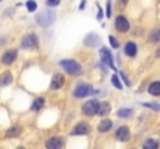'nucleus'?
<instances>
[{"mask_svg":"<svg viewBox=\"0 0 160 149\" xmlns=\"http://www.w3.org/2000/svg\"><path fill=\"white\" fill-rule=\"evenodd\" d=\"M17 149H25V148H23V146H19V148H17Z\"/></svg>","mask_w":160,"mask_h":149,"instance_id":"obj_33","label":"nucleus"},{"mask_svg":"<svg viewBox=\"0 0 160 149\" xmlns=\"http://www.w3.org/2000/svg\"><path fill=\"white\" fill-rule=\"evenodd\" d=\"M12 82V75H11V72H3L2 75H0V87H6V86H9Z\"/></svg>","mask_w":160,"mask_h":149,"instance_id":"obj_17","label":"nucleus"},{"mask_svg":"<svg viewBox=\"0 0 160 149\" xmlns=\"http://www.w3.org/2000/svg\"><path fill=\"white\" fill-rule=\"evenodd\" d=\"M124 54L128 56V57H135L137 56V53H138V47H137V44L134 42V41H128L126 44H124Z\"/></svg>","mask_w":160,"mask_h":149,"instance_id":"obj_13","label":"nucleus"},{"mask_svg":"<svg viewBox=\"0 0 160 149\" xmlns=\"http://www.w3.org/2000/svg\"><path fill=\"white\" fill-rule=\"evenodd\" d=\"M97 6H98V16H97V19H98V20H101V19L104 17V14H103V9H101V6H100V5H97Z\"/></svg>","mask_w":160,"mask_h":149,"instance_id":"obj_29","label":"nucleus"},{"mask_svg":"<svg viewBox=\"0 0 160 149\" xmlns=\"http://www.w3.org/2000/svg\"><path fill=\"white\" fill-rule=\"evenodd\" d=\"M115 30L118 33H128L131 30V23H129V20L123 14H120V16L115 17Z\"/></svg>","mask_w":160,"mask_h":149,"instance_id":"obj_7","label":"nucleus"},{"mask_svg":"<svg viewBox=\"0 0 160 149\" xmlns=\"http://www.w3.org/2000/svg\"><path fill=\"white\" fill-rule=\"evenodd\" d=\"M90 131H92V127H90L89 123L79 121V123L75 124V127L72 129L70 134H72V137H76V135H87V134H90Z\"/></svg>","mask_w":160,"mask_h":149,"instance_id":"obj_5","label":"nucleus"},{"mask_svg":"<svg viewBox=\"0 0 160 149\" xmlns=\"http://www.w3.org/2000/svg\"><path fill=\"white\" fill-rule=\"evenodd\" d=\"M20 134H22V129H20V126L16 124L6 131V138H17V137H20Z\"/></svg>","mask_w":160,"mask_h":149,"instance_id":"obj_19","label":"nucleus"},{"mask_svg":"<svg viewBox=\"0 0 160 149\" xmlns=\"http://www.w3.org/2000/svg\"><path fill=\"white\" fill-rule=\"evenodd\" d=\"M84 45H87V47H97V45H100V37H98V34H97V33L87 34L86 39H84Z\"/></svg>","mask_w":160,"mask_h":149,"instance_id":"obj_14","label":"nucleus"},{"mask_svg":"<svg viewBox=\"0 0 160 149\" xmlns=\"http://www.w3.org/2000/svg\"><path fill=\"white\" fill-rule=\"evenodd\" d=\"M98 107H100V101L98 99H89V101H86L84 104H82V107H81V110H82V113L86 115V117H95V115H98Z\"/></svg>","mask_w":160,"mask_h":149,"instance_id":"obj_4","label":"nucleus"},{"mask_svg":"<svg viewBox=\"0 0 160 149\" xmlns=\"http://www.w3.org/2000/svg\"><path fill=\"white\" fill-rule=\"evenodd\" d=\"M115 138L121 143H126L131 140V129L128 126H120L117 131H115Z\"/></svg>","mask_w":160,"mask_h":149,"instance_id":"obj_10","label":"nucleus"},{"mask_svg":"<svg viewBox=\"0 0 160 149\" xmlns=\"http://www.w3.org/2000/svg\"><path fill=\"white\" fill-rule=\"evenodd\" d=\"M56 22V12L52 9H45L39 14H36V23L41 25L42 28H48Z\"/></svg>","mask_w":160,"mask_h":149,"instance_id":"obj_2","label":"nucleus"},{"mask_svg":"<svg viewBox=\"0 0 160 149\" xmlns=\"http://www.w3.org/2000/svg\"><path fill=\"white\" fill-rule=\"evenodd\" d=\"M143 106L148 109H152V110H160V104L157 102H143Z\"/></svg>","mask_w":160,"mask_h":149,"instance_id":"obj_26","label":"nucleus"},{"mask_svg":"<svg viewBox=\"0 0 160 149\" xmlns=\"http://www.w3.org/2000/svg\"><path fill=\"white\" fill-rule=\"evenodd\" d=\"M110 82L115 86V89H118V90H123V84L120 82V79H118V73L117 75H112V78H110Z\"/></svg>","mask_w":160,"mask_h":149,"instance_id":"obj_24","label":"nucleus"},{"mask_svg":"<svg viewBox=\"0 0 160 149\" xmlns=\"http://www.w3.org/2000/svg\"><path fill=\"white\" fill-rule=\"evenodd\" d=\"M156 57H160V47L156 50Z\"/></svg>","mask_w":160,"mask_h":149,"instance_id":"obj_32","label":"nucleus"},{"mask_svg":"<svg viewBox=\"0 0 160 149\" xmlns=\"http://www.w3.org/2000/svg\"><path fill=\"white\" fill-rule=\"evenodd\" d=\"M93 93H97V90L93 89V86H90V84H87V82H79V84H76V87H75V90H73V97L78 99L87 98L89 95H93Z\"/></svg>","mask_w":160,"mask_h":149,"instance_id":"obj_3","label":"nucleus"},{"mask_svg":"<svg viewBox=\"0 0 160 149\" xmlns=\"http://www.w3.org/2000/svg\"><path fill=\"white\" fill-rule=\"evenodd\" d=\"M112 112V107L107 101H101L100 102V107H98V115L100 117H107L109 113Z\"/></svg>","mask_w":160,"mask_h":149,"instance_id":"obj_15","label":"nucleus"},{"mask_svg":"<svg viewBox=\"0 0 160 149\" xmlns=\"http://www.w3.org/2000/svg\"><path fill=\"white\" fill-rule=\"evenodd\" d=\"M65 84V76L62 73H54L52 76V82H50V89L52 90H59L62 89Z\"/></svg>","mask_w":160,"mask_h":149,"instance_id":"obj_12","label":"nucleus"},{"mask_svg":"<svg viewBox=\"0 0 160 149\" xmlns=\"http://www.w3.org/2000/svg\"><path fill=\"white\" fill-rule=\"evenodd\" d=\"M44 106H45V98H44V97H39V98H36L34 101H33V104H31V110H33V112H39Z\"/></svg>","mask_w":160,"mask_h":149,"instance_id":"obj_22","label":"nucleus"},{"mask_svg":"<svg viewBox=\"0 0 160 149\" xmlns=\"http://www.w3.org/2000/svg\"><path fill=\"white\" fill-rule=\"evenodd\" d=\"M64 137L61 135H54L50 137L47 142H45V149H62L64 148Z\"/></svg>","mask_w":160,"mask_h":149,"instance_id":"obj_9","label":"nucleus"},{"mask_svg":"<svg viewBox=\"0 0 160 149\" xmlns=\"http://www.w3.org/2000/svg\"><path fill=\"white\" fill-rule=\"evenodd\" d=\"M59 3V0H47V6H58Z\"/></svg>","mask_w":160,"mask_h":149,"instance_id":"obj_28","label":"nucleus"},{"mask_svg":"<svg viewBox=\"0 0 160 149\" xmlns=\"http://www.w3.org/2000/svg\"><path fill=\"white\" fill-rule=\"evenodd\" d=\"M25 6H27V9H28L30 12H36V9H38V3L33 2V0H28V2L25 3Z\"/></svg>","mask_w":160,"mask_h":149,"instance_id":"obj_25","label":"nucleus"},{"mask_svg":"<svg viewBox=\"0 0 160 149\" xmlns=\"http://www.w3.org/2000/svg\"><path fill=\"white\" fill-rule=\"evenodd\" d=\"M148 93L152 97H160V81H154L148 87Z\"/></svg>","mask_w":160,"mask_h":149,"instance_id":"obj_21","label":"nucleus"},{"mask_svg":"<svg viewBox=\"0 0 160 149\" xmlns=\"http://www.w3.org/2000/svg\"><path fill=\"white\" fill-rule=\"evenodd\" d=\"M100 56H101V62H104L109 68H112L113 72H117V67L113 64V56H112L110 50L106 48V47H101L100 48Z\"/></svg>","mask_w":160,"mask_h":149,"instance_id":"obj_6","label":"nucleus"},{"mask_svg":"<svg viewBox=\"0 0 160 149\" xmlns=\"http://www.w3.org/2000/svg\"><path fill=\"white\" fill-rule=\"evenodd\" d=\"M132 109L131 107H120L118 110H117V117L118 118H129V117H132Z\"/></svg>","mask_w":160,"mask_h":149,"instance_id":"obj_23","label":"nucleus"},{"mask_svg":"<svg viewBox=\"0 0 160 149\" xmlns=\"http://www.w3.org/2000/svg\"><path fill=\"white\" fill-rule=\"evenodd\" d=\"M148 42H149V44H157V42H160V27L154 28V30L148 34Z\"/></svg>","mask_w":160,"mask_h":149,"instance_id":"obj_20","label":"nucleus"},{"mask_svg":"<svg viewBox=\"0 0 160 149\" xmlns=\"http://www.w3.org/2000/svg\"><path fill=\"white\" fill-rule=\"evenodd\" d=\"M112 126H113V123L110 121V120H101L100 121V124H98V132H101V134H104V132H109L110 129H112Z\"/></svg>","mask_w":160,"mask_h":149,"instance_id":"obj_18","label":"nucleus"},{"mask_svg":"<svg viewBox=\"0 0 160 149\" xmlns=\"http://www.w3.org/2000/svg\"><path fill=\"white\" fill-rule=\"evenodd\" d=\"M118 75H121V78H123V81H124V82H126V86H131V82H129V81H128V78H126V75H124V73H123V72H120V73H118Z\"/></svg>","mask_w":160,"mask_h":149,"instance_id":"obj_31","label":"nucleus"},{"mask_svg":"<svg viewBox=\"0 0 160 149\" xmlns=\"http://www.w3.org/2000/svg\"><path fill=\"white\" fill-rule=\"evenodd\" d=\"M38 45H39V37H38V34H34V33H31V34L25 36V37H23V41H22V48L23 50L36 48Z\"/></svg>","mask_w":160,"mask_h":149,"instance_id":"obj_8","label":"nucleus"},{"mask_svg":"<svg viewBox=\"0 0 160 149\" xmlns=\"http://www.w3.org/2000/svg\"><path fill=\"white\" fill-rule=\"evenodd\" d=\"M17 53H19V51L16 48H8L2 54V64H5V65L14 64V61L17 59Z\"/></svg>","mask_w":160,"mask_h":149,"instance_id":"obj_11","label":"nucleus"},{"mask_svg":"<svg viewBox=\"0 0 160 149\" xmlns=\"http://www.w3.org/2000/svg\"><path fill=\"white\" fill-rule=\"evenodd\" d=\"M110 6H112V3H110V2H107V5H106V16L107 17H110V16H112V12H110Z\"/></svg>","mask_w":160,"mask_h":149,"instance_id":"obj_30","label":"nucleus"},{"mask_svg":"<svg viewBox=\"0 0 160 149\" xmlns=\"http://www.w3.org/2000/svg\"><path fill=\"white\" fill-rule=\"evenodd\" d=\"M109 44H110V45H112L113 48H118V47H120L118 41H117V39H115L113 36H109Z\"/></svg>","mask_w":160,"mask_h":149,"instance_id":"obj_27","label":"nucleus"},{"mask_svg":"<svg viewBox=\"0 0 160 149\" xmlns=\"http://www.w3.org/2000/svg\"><path fill=\"white\" fill-rule=\"evenodd\" d=\"M159 148H160V142L157 138H148L142 145V149H159Z\"/></svg>","mask_w":160,"mask_h":149,"instance_id":"obj_16","label":"nucleus"},{"mask_svg":"<svg viewBox=\"0 0 160 149\" xmlns=\"http://www.w3.org/2000/svg\"><path fill=\"white\" fill-rule=\"evenodd\" d=\"M59 65L64 68L65 73H68L72 76H79L82 73L81 64L78 61H75V59H62V61H59Z\"/></svg>","mask_w":160,"mask_h":149,"instance_id":"obj_1","label":"nucleus"}]
</instances>
